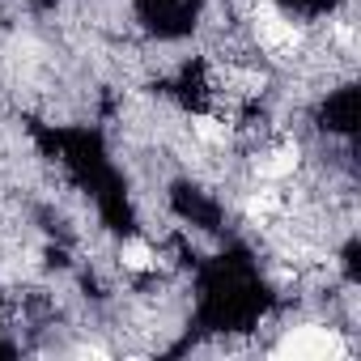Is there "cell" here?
<instances>
[{
    "label": "cell",
    "instance_id": "6da1fadb",
    "mask_svg": "<svg viewBox=\"0 0 361 361\" xmlns=\"http://www.w3.org/2000/svg\"><path fill=\"white\" fill-rule=\"evenodd\" d=\"M348 344L331 331V327H293L281 344H276V357H298V361H331V357H344Z\"/></svg>",
    "mask_w": 361,
    "mask_h": 361
},
{
    "label": "cell",
    "instance_id": "7a4b0ae2",
    "mask_svg": "<svg viewBox=\"0 0 361 361\" xmlns=\"http://www.w3.org/2000/svg\"><path fill=\"white\" fill-rule=\"evenodd\" d=\"M255 170H259V178H285V174L298 170V149H276V153L259 157Z\"/></svg>",
    "mask_w": 361,
    "mask_h": 361
},
{
    "label": "cell",
    "instance_id": "3957f363",
    "mask_svg": "<svg viewBox=\"0 0 361 361\" xmlns=\"http://www.w3.org/2000/svg\"><path fill=\"white\" fill-rule=\"evenodd\" d=\"M192 132H196L204 145H226V136H230V128H226L217 115H192Z\"/></svg>",
    "mask_w": 361,
    "mask_h": 361
},
{
    "label": "cell",
    "instance_id": "277c9868",
    "mask_svg": "<svg viewBox=\"0 0 361 361\" xmlns=\"http://www.w3.org/2000/svg\"><path fill=\"white\" fill-rule=\"evenodd\" d=\"M119 259H123V268H128V272H145V268H153V259H157V255H153V247H149V243H140V238H136V243H123Z\"/></svg>",
    "mask_w": 361,
    "mask_h": 361
}]
</instances>
